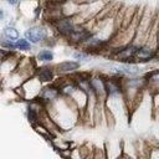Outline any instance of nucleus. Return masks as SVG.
Returning <instances> with one entry per match:
<instances>
[{"label": "nucleus", "instance_id": "obj_1", "mask_svg": "<svg viewBox=\"0 0 159 159\" xmlns=\"http://www.w3.org/2000/svg\"><path fill=\"white\" fill-rule=\"evenodd\" d=\"M108 68H112L113 71H117L118 73H125V75H137L142 71V68L139 66H134V65H128V63H122V65H117V63H108L106 65Z\"/></svg>", "mask_w": 159, "mask_h": 159}, {"label": "nucleus", "instance_id": "obj_2", "mask_svg": "<svg viewBox=\"0 0 159 159\" xmlns=\"http://www.w3.org/2000/svg\"><path fill=\"white\" fill-rule=\"evenodd\" d=\"M25 37L27 40H30L31 42L36 43V42L43 40L46 37V30L43 27H32V29H29L25 32Z\"/></svg>", "mask_w": 159, "mask_h": 159}, {"label": "nucleus", "instance_id": "obj_3", "mask_svg": "<svg viewBox=\"0 0 159 159\" xmlns=\"http://www.w3.org/2000/svg\"><path fill=\"white\" fill-rule=\"evenodd\" d=\"M135 57L138 60H142V61H147V60H150L154 57V51L148 48V47H140V48H137L135 51Z\"/></svg>", "mask_w": 159, "mask_h": 159}, {"label": "nucleus", "instance_id": "obj_4", "mask_svg": "<svg viewBox=\"0 0 159 159\" xmlns=\"http://www.w3.org/2000/svg\"><path fill=\"white\" fill-rule=\"evenodd\" d=\"M58 96V91L55 88V87H46L42 89L40 97L45 101H51V99H55L56 97Z\"/></svg>", "mask_w": 159, "mask_h": 159}, {"label": "nucleus", "instance_id": "obj_5", "mask_svg": "<svg viewBox=\"0 0 159 159\" xmlns=\"http://www.w3.org/2000/svg\"><path fill=\"white\" fill-rule=\"evenodd\" d=\"M78 67H80V63L73 62V61H66V62H61L60 65H57L58 72H70Z\"/></svg>", "mask_w": 159, "mask_h": 159}, {"label": "nucleus", "instance_id": "obj_6", "mask_svg": "<svg viewBox=\"0 0 159 159\" xmlns=\"http://www.w3.org/2000/svg\"><path fill=\"white\" fill-rule=\"evenodd\" d=\"M135 51H137V48L135 47H133V46H128V47H125L124 50H120V52H118V58L119 60H129V58H132L133 56H135Z\"/></svg>", "mask_w": 159, "mask_h": 159}, {"label": "nucleus", "instance_id": "obj_7", "mask_svg": "<svg viewBox=\"0 0 159 159\" xmlns=\"http://www.w3.org/2000/svg\"><path fill=\"white\" fill-rule=\"evenodd\" d=\"M57 29L62 34H71L73 31V26L68 20H61L57 25Z\"/></svg>", "mask_w": 159, "mask_h": 159}, {"label": "nucleus", "instance_id": "obj_8", "mask_svg": "<svg viewBox=\"0 0 159 159\" xmlns=\"http://www.w3.org/2000/svg\"><path fill=\"white\" fill-rule=\"evenodd\" d=\"M4 36H5L9 41L19 40V32H17V30H15L14 27H5V29H4Z\"/></svg>", "mask_w": 159, "mask_h": 159}, {"label": "nucleus", "instance_id": "obj_9", "mask_svg": "<svg viewBox=\"0 0 159 159\" xmlns=\"http://www.w3.org/2000/svg\"><path fill=\"white\" fill-rule=\"evenodd\" d=\"M39 78L41 81H50L52 78V71L50 68H47V67L41 68L40 72H39Z\"/></svg>", "mask_w": 159, "mask_h": 159}, {"label": "nucleus", "instance_id": "obj_10", "mask_svg": "<svg viewBox=\"0 0 159 159\" xmlns=\"http://www.w3.org/2000/svg\"><path fill=\"white\" fill-rule=\"evenodd\" d=\"M89 36V34L87 32V31H72L71 32V37L73 39V40H76V41H83V40H86L87 37Z\"/></svg>", "mask_w": 159, "mask_h": 159}, {"label": "nucleus", "instance_id": "obj_11", "mask_svg": "<svg viewBox=\"0 0 159 159\" xmlns=\"http://www.w3.org/2000/svg\"><path fill=\"white\" fill-rule=\"evenodd\" d=\"M104 88L108 91V93L109 94H112V93H117V92H119V86H118V83L117 82H114V81H112V80H109V82H107L106 84H104Z\"/></svg>", "mask_w": 159, "mask_h": 159}, {"label": "nucleus", "instance_id": "obj_12", "mask_svg": "<svg viewBox=\"0 0 159 159\" xmlns=\"http://www.w3.org/2000/svg\"><path fill=\"white\" fill-rule=\"evenodd\" d=\"M37 57H39V60H41V61H51V60L53 58V55H52V52H50V51H41V52L37 55Z\"/></svg>", "mask_w": 159, "mask_h": 159}, {"label": "nucleus", "instance_id": "obj_13", "mask_svg": "<svg viewBox=\"0 0 159 159\" xmlns=\"http://www.w3.org/2000/svg\"><path fill=\"white\" fill-rule=\"evenodd\" d=\"M16 47H19L20 50H29V48H30V42L27 41V39H26V40L20 39V40H17Z\"/></svg>", "mask_w": 159, "mask_h": 159}, {"label": "nucleus", "instance_id": "obj_14", "mask_svg": "<svg viewBox=\"0 0 159 159\" xmlns=\"http://www.w3.org/2000/svg\"><path fill=\"white\" fill-rule=\"evenodd\" d=\"M36 118H37V114H36L35 109L34 108H29V120L34 122V120H36Z\"/></svg>", "mask_w": 159, "mask_h": 159}, {"label": "nucleus", "instance_id": "obj_15", "mask_svg": "<svg viewBox=\"0 0 159 159\" xmlns=\"http://www.w3.org/2000/svg\"><path fill=\"white\" fill-rule=\"evenodd\" d=\"M75 57H77V58H83V57H84V55H82V53H76V55H75Z\"/></svg>", "mask_w": 159, "mask_h": 159}, {"label": "nucleus", "instance_id": "obj_16", "mask_svg": "<svg viewBox=\"0 0 159 159\" xmlns=\"http://www.w3.org/2000/svg\"><path fill=\"white\" fill-rule=\"evenodd\" d=\"M7 2L11 4V5H15V4L17 2V0H7Z\"/></svg>", "mask_w": 159, "mask_h": 159}]
</instances>
